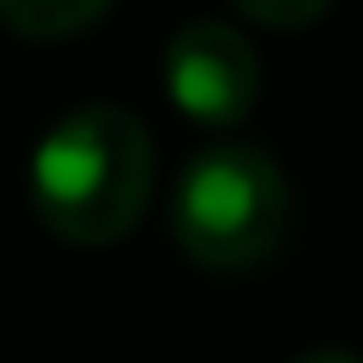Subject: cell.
I'll return each mask as SVG.
<instances>
[{
    "label": "cell",
    "instance_id": "1",
    "mask_svg": "<svg viewBox=\"0 0 363 363\" xmlns=\"http://www.w3.org/2000/svg\"><path fill=\"white\" fill-rule=\"evenodd\" d=\"M147 193H153V142L142 119L119 102L68 108L40 136L28 164L34 216L79 250L125 238L142 221Z\"/></svg>",
    "mask_w": 363,
    "mask_h": 363
},
{
    "label": "cell",
    "instance_id": "2",
    "mask_svg": "<svg viewBox=\"0 0 363 363\" xmlns=\"http://www.w3.org/2000/svg\"><path fill=\"white\" fill-rule=\"evenodd\" d=\"M170 233L193 267L250 272L289 233V182L267 147H210L170 193Z\"/></svg>",
    "mask_w": 363,
    "mask_h": 363
},
{
    "label": "cell",
    "instance_id": "3",
    "mask_svg": "<svg viewBox=\"0 0 363 363\" xmlns=\"http://www.w3.org/2000/svg\"><path fill=\"white\" fill-rule=\"evenodd\" d=\"M164 91L193 125H216V130L238 125L261 91L250 40L233 23H210V17L182 23L164 45Z\"/></svg>",
    "mask_w": 363,
    "mask_h": 363
},
{
    "label": "cell",
    "instance_id": "4",
    "mask_svg": "<svg viewBox=\"0 0 363 363\" xmlns=\"http://www.w3.org/2000/svg\"><path fill=\"white\" fill-rule=\"evenodd\" d=\"M113 0H0V23L23 40H68L85 34Z\"/></svg>",
    "mask_w": 363,
    "mask_h": 363
},
{
    "label": "cell",
    "instance_id": "5",
    "mask_svg": "<svg viewBox=\"0 0 363 363\" xmlns=\"http://www.w3.org/2000/svg\"><path fill=\"white\" fill-rule=\"evenodd\" d=\"M233 6L261 28H306L329 11V0H233Z\"/></svg>",
    "mask_w": 363,
    "mask_h": 363
},
{
    "label": "cell",
    "instance_id": "6",
    "mask_svg": "<svg viewBox=\"0 0 363 363\" xmlns=\"http://www.w3.org/2000/svg\"><path fill=\"white\" fill-rule=\"evenodd\" d=\"M295 363H363V357H357V352H335V346H329V352H306V357H295Z\"/></svg>",
    "mask_w": 363,
    "mask_h": 363
}]
</instances>
